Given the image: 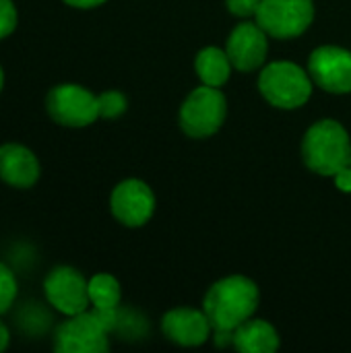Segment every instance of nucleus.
<instances>
[{
    "instance_id": "nucleus-1",
    "label": "nucleus",
    "mask_w": 351,
    "mask_h": 353,
    "mask_svg": "<svg viewBox=\"0 0 351 353\" xmlns=\"http://www.w3.org/2000/svg\"><path fill=\"white\" fill-rule=\"evenodd\" d=\"M259 306V288L242 275L217 281L205 296L203 310L213 331H236Z\"/></svg>"
},
{
    "instance_id": "nucleus-2",
    "label": "nucleus",
    "mask_w": 351,
    "mask_h": 353,
    "mask_svg": "<svg viewBox=\"0 0 351 353\" xmlns=\"http://www.w3.org/2000/svg\"><path fill=\"white\" fill-rule=\"evenodd\" d=\"M302 157L312 172L321 176H335L351 163V141L348 130L335 120L317 122L304 134Z\"/></svg>"
},
{
    "instance_id": "nucleus-3",
    "label": "nucleus",
    "mask_w": 351,
    "mask_h": 353,
    "mask_svg": "<svg viewBox=\"0 0 351 353\" xmlns=\"http://www.w3.org/2000/svg\"><path fill=\"white\" fill-rule=\"evenodd\" d=\"M263 97L281 110L304 105L312 95V79L294 62H271L259 77Z\"/></svg>"
},
{
    "instance_id": "nucleus-4",
    "label": "nucleus",
    "mask_w": 351,
    "mask_h": 353,
    "mask_svg": "<svg viewBox=\"0 0 351 353\" xmlns=\"http://www.w3.org/2000/svg\"><path fill=\"white\" fill-rule=\"evenodd\" d=\"M228 114V103L219 87L203 85L194 89L180 108V126L192 139L215 134Z\"/></svg>"
},
{
    "instance_id": "nucleus-5",
    "label": "nucleus",
    "mask_w": 351,
    "mask_h": 353,
    "mask_svg": "<svg viewBox=\"0 0 351 353\" xmlns=\"http://www.w3.org/2000/svg\"><path fill=\"white\" fill-rule=\"evenodd\" d=\"M46 110L50 118L68 128H83L99 118L97 95L81 85H56L46 97Z\"/></svg>"
},
{
    "instance_id": "nucleus-6",
    "label": "nucleus",
    "mask_w": 351,
    "mask_h": 353,
    "mask_svg": "<svg viewBox=\"0 0 351 353\" xmlns=\"http://www.w3.org/2000/svg\"><path fill=\"white\" fill-rule=\"evenodd\" d=\"M254 17L267 35L292 39L310 27L314 4L312 0H263Z\"/></svg>"
},
{
    "instance_id": "nucleus-7",
    "label": "nucleus",
    "mask_w": 351,
    "mask_h": 353,
    "mask_svg": "<svg viewBox=\"0 0 351 353\" xmlns=\"http://www.w3.org/2000/svg\"><path fill=\"white\" fill-rule=\"evenodd\" d=\"M54 350L58 353H106L110 350L108 331L93 312L85 310L56 327Z\"/></svg>"
},
{
    "instance_id": "nucleus-8",
    "label": "nucleus",
    "mask_w": 351,
    "mask_h": 353,
    "mask_svg": "<svg viewBox=\"0 0 351 353\" xmlns=\"http://www.w3.org/2000/svg\"><path fill=\"white\" fill-rule=\"evenodd\" d=\"M46 300L62 314L74 316L87 310L89 300V281L72 267H56L43 279Z\"/></svg>"
},
{
    "instance_id": "nucleus-9",
    "label": "nucleus",
    "mask_w": 351,
    "mask_h": 353,
    "mask_svg": "<svg viewBox=\"0 0 351 353\" xmlns=\"http://www.w3.org/2000/svg\"><path fill=\"white\" fill-rule=\"evenodd\" d=\"M308 72L327 93H350L351 91V52L337 46H323L310 54Z\"/></svg>"
},
{
    "instance_id": "nucleus-10",
    "label": "nucleus",
    "mask_w": 351,
    "mask_h": 353,
    "mask_svg": "<svg viewBox=\"0 0 351 353\" xmlns=\"http://www.w3.org/2000/svg\"><path fill=\"white\" fill-rule=\"evenodd\" d=\"M110 209L122 225L141 228L155 211L153 190L141 180H124L114 188L110 196Z\"/></svg>"
},
{
    "instance_id": "nucleus-11",
    "label": "nucleus",
    "mask_w": 351,
    "mask_h": 353,
    "mask_svg": "<svg viewBox=\"0 0 351 353\" xmlns=\"http://www.w3.org/2000/svg\"><path fill=\"white\" fill-rule=\"evenodd\" d=\"M232 66L240 72L257 70L269 52L267 33L259 23H240L228 37L225 48Z\"/></svg>"
},
{
    "instance_id": "nucleus-12",
    "label": "nucleus",
    "mask_w": 351,
    "mask_h": 353,
    "mask_svg": "<svg viewBox=\"0 0 351 353\" xmlns=\"http://www.w3.org/2000/svg\"><path fill=\"white\" fill-rule=\"evenodd\" d=\"M211 323L205 314V310L194 308H176L170 310L161 321L163 335L184 347H197L203 345L211 335Z\"/></svg>"
},
{
    "instance_id": "nucleus-13",
    "label": "nucleus",
    "mask_w": 351,
    "mask_h": 353,
    "mask_svg": "<svg viewBox=\"0 0 351 353\" xmlns=\"http://www.w3.org/2000/svg\"><path fill=\"white\" fill-rule=\"evenodd\" d=\"M0 180L12 188H31L39 180V161L19 143L0 147Z\"/></svg>"
},
{
    "instance_id": "nucleus-14",
    "label": "nucleus",
    "mask_w": 351,
    "mask_h": 353,
    "mask_svg": "<svg viewBox=\"0 0 351 353\" xmlns=\"http://www.w3.org/2000/svg\"><path fill=\"white\" fill-rule=\"evenodd\" d=\"M234 347L242 353H273L279 347V337L267 321L248 319L234 331Z\"/></svg>"
},
{
    "instance_id": "nucleus-15",
    "label": "nucleus",
    "mask_w": 351,
    "mask_h": 353,
    "mask_svg": "<svg viewBox=\"0 0 351 353\" xmlns=\"http://www.w3.org/2000/svg\"><path fill=\"white\" fill-rule=\"evenodd\" d=\"M194 68H197V74L203 81V85L221 87L230 79L232 60H230L228 52H223L219 48H205L197 54Z\"/></svg>"
},
{
    "instance_id": "nucleus-16",
    "label": "nucleus",
    "mask_w": 351,
    "mask_h": 353,
    "mask_svg": "<svg viewBox=\"0 0 351 353\" xmlns=\"http://www.w3.org/2000/svg\"><path fill=\"white\" fill-rule=\"evenodd\" d=\"M120 283L108 273L93 275L89 279V300L93 308H118L120 304Z\"/></svg>"
},
{
    "instance_id": "nucleus-17",
    "label": "nucleus",
    "mask_w": 351,
    "mask_h": 353,
    "mask_svg": "<svg viewBox=\"0 0 351 353\" xmlns=\"http://www.w3.org/2000/svg\"><path fill=\"white\" fill-rule=\"evenodd\" d=\"M99 103V118H118L126 112V97L120 91H106L97 95Z\"/></svg>"
},
{
    "instance_id": "nucleus-18",
    "label": "nucleus",
    "mask_w": 351,
    "mask_h": 353,
    "mask_svg": "<svg viewBox=\"0 0 351 353\" xmlns=\"http://www.w3.org/2000/svg\"><path fill=\"white\" fill-rule=\"evenodd\" d=\"M17 290L19 288H17L14 273L4 263H0V314H4L12 306L17 298Z\"/></svg>"
},
{
    "instance_id": "nucleus-19",
    "label": "nucleus",
    "mask_w": 351,
    "mask_h": 353,
    "mask_svg": "<svg viewBox=\"0 0 351 353\" xmlns=\"http://www.w3.org/2000/svg\"><path fill=\"white\" fill-rule=\"evenodd\" d=\"M17 8L12 0H0V39L8 37L17 29Z\"/></svg>"
},
{
    "instance_id": "nucleus-20",
    "label": "nucleus",
    "mask_w": 351,
    "mask_h": 353,
    "mask_svg": "<svg viewBox=\"0 0 351 353\" xmlns=\"http://www.w3.org/2000/svg\"><path fill=\"white\" fill-rule=\"evenodd\" d=\"M263 0H225L228 4V10L236 17H252L257 14L259 6H261Z\"/></svg>"
},
{
    "instance_id": "nucleus-21",
    "label": "nucleus",
    "mask_w": 351,
    "mask_h": 353,
    "mask_svg": "<svg viewBox=\"0 0 351 353\" xmlns=\"http://www.w3.org/2000/svg\"><path fill=\"white\" fill-rule=\"evenodd\" d=\"M335 184H337V188L339 190H343V192H351V163L348 168H343L341 172H337L335 176Z\"/></svg>"
},
{
    "instance_id": "nucleus-22",
    "label": "nucleus",
    "mask_w": 351,
    "mask_h": 353,
    "mask_svg": "<svg viewBox=\"0 0 351 353\" xmlns=\"http://www.w3.org/2000/svg\"><path fill=\"white\" fill-rule=\"evenodd\" d=\"M68 6H74V8H93V6H99L103 4L106 0H64Z\"/></svg>"
},
{
    "instance_id": "nucleus-23",
    "label": "nucleus",
    "mask_w": 351,
    "mask_h": 353,
    "mask_svg": "<svg viewBox=\"0 0 351 353\" xmlns=\"http://www.w3.org/2000/svg\"><path fill=\"white\" fill-rule=\"evenodd\" d=\"M8 343H10V335H8V329H6V325L0 321V352H4L6 347H8Z\"/></svg>"
},
{
    "instance_id": "nucleus-24",
    "label": "nucleus",
    "mask_w": 351,
    "mask_h": 353,
    "mask_svg": "<svg viewBox=\"0 0 351 353\" xmlns=\"http://www.w3.org/2000/svg\"><path fill=\"white\" fill-rule=\"evenodd\" d=\"M2 85H4V72H2V66H0V91H2Z\"/></svg>"
}]
</instances>
